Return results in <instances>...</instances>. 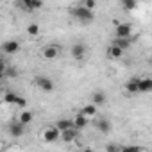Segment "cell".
<instances>
[{"mask_svg":"<svg viewBox=\"0 0 152 152\" xmlns=\"http://www.w3.org/2000/svg\"><path fill=\"white\" fill-rule=\"evenodd\" d=\"M9 132H11L13 138H20V136H23V132H25V125L16 120V122H13V124L9 125Z\"/></svg>","mask_w":152,"mask_h":152,"instance_id":"obj_12","label":"cell"},{"mask_svg":"<svg viewBox=\"0 0 152 152\" xmlns=\"http://www.w3.org/2000/svg\"><path fill=\"white\" fill-rule=\"evenodd\" d=\"M90 100H91V104H95L97 107H99V106H104V104H106V93H104V91H95Z\"/></svg>","mask_w":152,"mask_h":152,"instance_id":"obj_19","label":"cell"},{"mask_svg":"<svg viewBox=\"0 0 152 152\" xmlns=\"http://www.w3.org/2000/svg\"><path fill=\"white\" fill-rule=\"evenodd\" d=\"M4 102H6V104H15V106H18V107H25V106H27V100H25L23 97L16 95L15 91H6V93H4Z\"/></svg>","mask_w":152,"mask_h":152,"instance_id":"obj_7","label":"cell"},{"mask_svg":"<svg viewBox=\"0 0 152 152\" xmlns=\"http://www.w3.org/2000/svg\"><path fill=\"white\" fill-rule=\"evenodd\" d=\"M97 129H99L100 132L107 134V132L111 131V122H109L107 118H100V120H97Z\"/></svg>","mask_w":152,"mask_h":152,"instance_id":"obj_20","label":"cell"},{"mask_svg":"<svg viewBox=\"0 0 152 152\" xmlns=\"http://www.w3.org/2000/svg\"><path fill=\"white\" fill-rule=\"evenodd\" d=\"M122 147L120 143H107L106 145V152H122Z\"/></svg>","mask_w":152,"mask_h":152,"instance_id":"obj_25","label":"cell"},{"mask_svg":"<svg viewBox=\"0 0 152 152\" xmlns=\"http://www.w3.org/2000/svg\"><path fill=\"white\" fill-rule=\"evenodd\" d=\"M39 136H41V140L45 143H54V141L61 140V131L56 125H47V127H43V131H41Z\"/></svg>","mask_w":152,"mask_h":152,"instance_id":"obj_2","label":"cell"},{"mask_svg":"<svg viewBox=\"0 0 152 152\" xmlns=\"http://www.w3.org/2000/svg\"><path fill=\"white\" fill-rule=\"evenodd\" d=\"M70 15H72L75 20H77V22H81V23H91L93 18H95L93 11H88V9L83 7L81 4L75 6V7H72V9H70Z\"/></svg>","mask_w":152,"mask_h":152,"instance_id":"obj_1","label":"cell"},{"mask_svg":"<svg viewBox=\"0 0 152 152\" xmlns=\"http://www.w3.org/2000/svg\"><path fill=\"white\" fill-rule=\"evenodd\" d=\"M56 127H57L61 132L70 131V129H75V125H73V120H72V118H61V120H57V122H56Z\"/></svg>","mask_w":152,"mask_h":152,"instance_id":"obj_13","label":"cell"},{"mask_svg":"<svg viewBox=\"0 0 152 152\" xmlns=\"http://www.w3.org/2000/svg\"><path fill=\"white\" fill-rule=\"evenodd\" d=\"M152 91V77L145 75V77H140V93H148Z\"/></svg>","mask_w":152,"mask_h":152,"instance_id":"obj_14","label":"cell"},{"mask_svg":"<svg viewBox=\"0 0 152 152\" xmlns=\"http://www.w3.org/2000/svg\"><path fill=\"white\" fill-rule=\"evenodd\" d=\"M34 84L38 86V90H41V91H45V93H50V91H54V88H56L54 81H52L50 77H45V75L36 77V79H34Z\"/></svg>","mask_w":152,"mask_h":152,"instance_id":"obj_5","label":"cell"},{"mask_svg":"<svg viewBox=\"0 0 152 152\" xmlns=\"http://www.w3.org/2000/svg\"><path fill=\"white\" fill-rule=\"evenodd\" d=\"M61 54V47L56 45V43H48L41 48V57L47 59V61H52V59H57Z\"/></svg>","mask_w":152,"mask_h":152,"instance_id":"obj_3","label":"cell"},{"mask_svg":"<svg viewBox=\"0 0 152 152\" xmlns=\"http://www.w3.org/2000/svg\"><path fill=\"white\" fill-rule=\"evenodd\" d=\"M61 140H63L64 143H72V141H75V140H77V129H70V131L61 132Z\"/></svg>","mask_w":152,"mask_h":152,"instance_id":"obj_18","label":"cell"},{"mask_svg":"<svg viewBox=\"0 0 152 152\" xmlns=\"http://www.w3.org/2000/svg\"><path fill=\"white\" fill-rule=\"evenodd\" d=\"M16 75H18L16 68H9V70H7V73H6V77H16Z\"/></svg>","mask_w":152,"mask_h":152,"instance_id":"obj_27","label":"cell"},{"mask_svg":"<svg viewBox=\"0 0 152 152\" xmlns=\"http://www.w3.org/2000/svg\"><path fill=\"white\" fill-rule=\"evenodd\" d=\"M83 152H93L91 148H83Z\"/></svg>","mask_w":152,"mask_h":152,"instance_id":"obj_28","label":"cell"},{"mask_svg":"<svg viewBox=\"0 0 152 152\" xmlns=\"http://www.w3.org/2000/svg\"><path fill=\"white\" fill-rule=\"evenodd\" d=\"M77 152H83V150H77Z\"/></svg>","mask_w":152,"mask_h":152,"instance_id":"obj_29","label":"cell"},{"mask_svg":"<svg viewBox=\"0 0 152 152\" xmlns=\"http://www.w3.org/2000/svg\"><path fill=\"white\" fill-rule=\"evenodd\" d=\"M122 152H145L143 147H136V145H124Z\"/></svg>","mask_w":152,"mask_h":152,"instance_id":"obj_24","label":"cell"},{"mask_svg":"<svg viewBox=\"0 0 152 152\" xmlns=\"http://www.w3.org/2000/svg\"><path fill=\"white\" fill-rule=\"evenodd\" d=\"M122 7L125 11H132L138 7V2H134V0H122Z\"/></svg>","mask_w":152,"mask_h":152,"instance_id":"obj_22","label":"cell"},{"mask_svg":"<svg viewBox=\"0 0 152 152\" xmlns=\"http://www.w3.org/2000/svg\"><path fill=\"white\" fill-rule=\"evenodd\" d=\"M27 34L29 36H38L39 34V25L38 23H29L27 25Z\"/></svg>","mask_w":152,"mask_h":152,"instance_id":"obj_23","label":"cell"},{"mask_svg":"<svg viewBox=\"0 0 152 152\" xmlns=\"http://www.w3.org/2000/svg\"><path fill=\"white\" fill-rule=\"evenodd\" d=\"M16 6L20 9H23L25 13H34L43 7V2H39V0H18Z\"/></svg>","mask_w":152,"mask_h":152,"instance_id":"obj_6","label":"cell"},{"mask_svg":"<svg viewBox=\"0 0 152 152\" xmlns=\"http://www.w3.org/2000/svg\"><path fill=\"white\" fill-rule=\"evenodd\" d=\"M81 6H83V7H86L88 11H95L97 2H95V0H86V2H81Z\"/></svg>","mask_w":152,"mask_h":152,"instance_id":"obj_26","label":"cell"},{"mask_svg":"<svg viewBox=\"0 0 152 152\" xmlns=\"http://www.w3.org/2000/svg\"><path fill=\"white\" fill-rule=\"evenodd\" d=\"M115 38H131L132 25L129 22H115Z\"/></svg>","mask_w":152,"mask_h":152,"instance_id":"obj_4","label":"cell"},{"mask_svg":"<svg viewBox=\"0 0 152 152\" xmlns=\"http://www.w3.org/2000/svg\"><path fill=\"white\" fill-rule=\"evenodd\" d=\"M72 120H73V125H75V129H77V131H81V129H84V127L88 125V118H86L83 113H77Z\"/></svg>","mask_w":152,"mask_h":152,"instance_id":"obj_15","label":"cell"},{"mask_svg":"<svg viewBox=\"0 0 152 152\" xmlns=\"http://www.w3.org/2000/svg\"><path fill=\"white\" fill-rule=\"evenodd\" d=\"M32 120H34V113H32V111H29V109H23V111L18 115V122H20V124H23V125H29Z\"/></svg>","mask_w":152,"mask_h":152,"instance_id":"obj_17","label":"cell"},{"mask_svg":"<svg viewBox=\"0 0 152 152\" xmlns=\"http://www.w3.org/2000/svg\"><path fill=\"white\" fill-rule=\"evenodd\" d=\"M86 54H88V48L84 43H73L72 45V57L75 61H83L86 59Z\"/></svg>","mask_w":152,"mask_h":152,"instance_id":"obj_8","label":"cell"},{"mask_svg":"<svg viewBox=\"0 0 152 152\" xmlns=\"http://www.w3.org/2000/svg\"><path fill=\"white\" fill-rule=\"evenodd\" d=\"M124 52L125 50H122V48H118V47H115V45H109V48H107V57L109 59H122L124 57Z\"/></svg>","mask_w":152,"mask_h":152,"instance_id":"obj_16","label":"cell"},{"mask_svg":"<svg viewBox=\"0 0 152 152\" xmlns=\"http://www.w3.org/2000/svg\"><path fill=\"white\" fill-rule=\"evenodd\" d=\"M97 109H99V107H97L95 104H91V102H90V104H86V106L81 109V113L88 118V116H95V115H97Z\"/></svg>","mask_w":152,"mask_h":152,"instance_id":"obj_21","label":"cell"},{"mask_svg":"<svg viewBox=\"0 0 152 152\" xmlns=\"http://www.w3.org/2000/svg\"><path fill=\"white\" fill-rule=\"evenodd\" d=\"M125 91L134 95V93H140V77H132L125 83Z\"/></svg>","mask_w":152,"mask_h":152,"instance_id":"obj_11","label":"cell"},{"mask_svg":"<svg viewBox=\"0 0 152 152\" xmlns=\"http://www.w3.org/2000/svg\"><path fill=\"white\" fill-rule=\"evenodd\" d=\"M18 50H20V41H16V39H7V41L2 43V52L6 56H13Z\"/></svg>","mask_w":152,"mask_h":152,"instance_id":"obj_9","label":"cell"},{"mask_svg":"<svg viewBox=\"0 0 152 152\" xmlns=\"http://www.w3.org/2000/svg\"><path fill=\"white\" fill-rule=\"evenodd\" d=\"M132 41H134L132 36H131V38H115V39L111 41V45H115V47H118V48H122V50H127V48L132 45Z\"/></svg>","mask_w":152,"mask_h":152,"instance_id":"obj_10","label":"cell"}]
</instances>
